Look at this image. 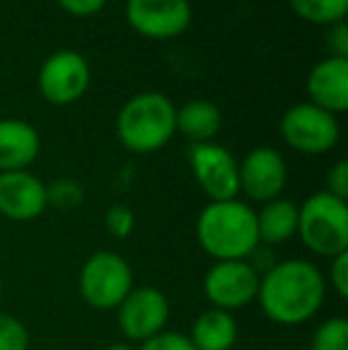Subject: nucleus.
<instances>
[{
    "instance_id": "nucleus-24",
    "label": "nucleus",
    "mask_w": 348,
    "mask_h": 350,
    "mask_svg": "<svg viewBox=\"0 0 348 350\" xmlns=\"http://www.w3.org/2000/svg\"><path fill=\"white\" fill-rule=\"evenodd\" d=\"M139 350H196L193 343L189 341L186 334H179V332H160L158 336L148 338V341L141 343Z\"/></svg>"
},
{
    "instance_id": "nucleus-17",
    "label": "nucleus",
    "mask_w": 348,
    "mask_h": 350,
    "mask_svg": "<svg viewBox=\"0 0 348 350\" xmlns=\"http://www.w3.org/2000/svg\"><path fill=\"white\" fill-rule=\"evenodd\" d=\"M222 129V112L210 100H189L176 110V131L191 143H210Z\"/></svg>"
},
{
    "instance_id": "nucleus-27",
    "label": "nucleus",
    "mask_w": 348,
    "mask_h": 350,
    "mask_svg": "<svg viewBox=\"0 0 348 350\" xmlns=\"http://www.w3.org/2000/svg\"><path fill=\"white\" fill-rule=\"evenodd\" d=\"M327 46H330V51L334 57H346L348 60V24H346V19H341V22H336V24H330Z\"/></svg>"
},
{
    "instance_id": "nucleus-13",
    "label": "nucleus",
    "mask_w": 348,
    "mask_h": 350,
    "mask_svg": "<svg viewBox=\"0 0 348 350\" xmlns=\"http://www.w3.org/2000/svg\"><path fill=\"white\" fill-rule=\"evenodd\" d=\"M48 208L46 184L31 172H0V215L12 221H31Z\"/></svg>"
},
{
    "instance_id": "nucleus-8",
    "label": "nucleus",
    "mask_w": 348,
    "mask_h": 350,
    "mask_svg": "<svg viewBox=\"0 0 348 350\" xmlns=\"http://www.w3.org/2000/svg\"><path fill=\"white\" fill-rule=\"evenodd\" d=\"M260 274L248 260H222L208 269L203 279V293L215 310H241L258 298Z\"/></svg>"
},
{
    "instance_id": "nucleus-28",
    "label": "nucleus",
    "mask_w": 348,
    "mask_h": 350,
    "mask_svg": "<svg viewBox=\"0 0 348 350\" xmlns=\"http://www.w3.org/2000/svg\"><path fill=\"white\" fill-rule=\"evenodd\" d=\"M62 10L72 17H93L107 5V0H57Z\"/></svg>"
},
{
    "instance_id": "nucleus-26",
    "label": "nucleus",
    "mask_w": 348,
    "mask_h": 350,
    "mask_svg": "<svg viewBox=\"0 0 348 350\" xmlns=\"http://www.w3.org/2000/svg\"><path fill=\"white\" fill-rule=\"evenodd\" d=\"M330 286L336 291L339 298H348V250L336 258H332L330 265Z\"/></svg>"
},
{
    "instance_id": "nucleus-6",
    "label": "nucleus",
    "mask_w": 348,
    "mask_h": 350,
    "mask_svg": "<svg viewBox=\"0 0 348 350\" xmlns=\"http://www.w3.org/2000/svg\"><path fill=\"white\" fill-rule=\"evenodd\" d=\"M279 131L284 143L303 155H325L334 150L341 134L336 117L308 100L296 103L284 112Z\"/></svg>"
},
{
    "instance_id": "nucleus-19",
    "label": "nucleus",
    "mask_w": 348,
    "mask_h": 350,
    "mask_svg": "<svg viewBox=\"0 0 348 350\" xmlns=\"http://www.w3.org/2000/svg\"><path fill=\"white\" fill-rule=\"evenodd\" d=\"M289 5L298 17L317 27L341 22L348 12V0H289Z\"/></svg>"
},
{
    "instance_id": "nucleus-4",
    "label": "nucleus",
    "mask_w": 348,
    "mask_h": 350,
    "mask_svg": "<svg viewBox=\"0 0 348 350\" xmlns=\"http://www.w3.org/2000/svg\"><path fill=\"white\" fill-rule=\"evenodd\" d=\"M303 245L320 258H336L348 250V203L317 191L298 205V229Z\"/></svg>"
},
{
    "instance_id": "nucleus-16",
    "label": "nucleus",
    "mask_w": 348,
    "mask_h": 350,
    "mask_svg": "<svg viewBox=\"0 0 348 350\" xmlns=\"http://www.w3.org/2000/svg\"><path fill=\"white\" fill-rule=\"evenodd\" d=\"M239 338V324L232 312L205 310L191 324L189 341L196 350H232Z\"/></svg>"
},
{
    "instance_id": "nucleus-25",
    "label": "nucleus",
    "mask_w": 348,
    "mask_h": 350,
    "mask_svg": "<svg viewBox=\"0 0 348 350\" xmlns=\"http://www.w3.org/2000/svg\"><path fill=\"white\" fill-rule=\"evenodd\" d=\"M327 193L339 200H348V162L339 160L327 172Z\"/></svg>"
},
{
    "instance_id": "nucleus-5",
    "label": "nucleus",
    "mask_w": 348,
    "mask_h": 350,
    "mask_svg": "<svg viewBox=\"0 0 348 350\" xmlns=\"http://www.w3.org/2000/svg\"><path fill=\"white\" fill-rule=\"evenodd\" d=\"M134 288L131 267L120 253L98 250L79 272V293L93 310H117Z\"/></svg>"
},
{
    "instance_id": "nucleus-18",
    "label": "nucleus",
    "mask_w": 348,
    "mask_h": 350,
    "mask_svg": "<svg viewBox=\"0 0 348 350\" xmlns=\"http://www.w3.org/2000/svg\"><path fill=\"white\" fill-rule=\"evenodd\" d=\"M256 226L260 243H286L291 236H296L298 205L286 198H274L269 203H263V210L256 212Z\"/></svg>"
},
{
    "instance_id": "nucleus-3",
    "label": "nucleus",
    "mask_w": 348,
    "mask_h": 350,
    "mask_svg": "<svg viewBox=\"0 0 348 350\" xmlns=\"http://www.w3.org/2000/svg\"><path fill=\"white\" fill-rule=\"evenodd\" d=\"M176 134V107L168 96L146 91L129 98L117 115V139L131 152H155Z\"/></svg>"
},
{
    "instance_id": "nucleus-12",
    "label": "nucleus",
    "mask_w": 348,
    "mask_h": 350,
    "mask_svg": "<svg viewBox=\"0 0 348 350\" xmlns=\"http://www.w3.org/2000/svg\"><path fill=\"white\" fill-rule=\"evenodd\" d=\"M286 186V162L274 148H253L239 162V193L256 203H269L279 198Z\"/></svg>"
},
{
    "instance_id": "nucleus-30",
    "label": "nucleus",
    "mask_w": 348,
    "mask_h": 350,
    "mask_svg": "<svg viewBox=\"0 0 348 350\" xmlns=\"http://www.w3.org/2000/svg\"><path fill=\"white\" fill-rule=\"evenodd\" d=\"M0 298H3V279H0Z\"/></svg>"
},
{
    "instance_id": "nucleus-10",
    "label": "nucleus",
    "mask_w": 348,
    "mask_h": 350,
    "mask_svg": "<svg viewBox=\"0 0 348 350\" xmlns=\"http://www.w3.org/2000/svg\"><path fill=\"white\" fill-rule=\"evenodd\" d=\"M91 67L77 51H55L38 70V91L51 105H72L88 91Z\"/></svg>"
},
{
    "instance_id": "nucleus-15",
    "label": "nucleus",
    "mask_w": 348,
    "mask_h": 350,
    "mask_svg": "<svg viewBox=\"0 0 348 350\" xmlns=\"http://www.w3.org/2000/svg\"><path fill=\"white\" fill-rule=\"evenodd\" d=\"M41 150V136L24 120H0V172L27 170Z\"/></svg>"
},
{
    "instance_id": "nucleus-23",
    "label": "nucleus",
    "mask_w": 348,
    "mask_h": 350,
    "mask_svg": "<svg viewBox=\"0 0 348 350\" xmlns=\"http://www.w3.org/2000/svg\"><path fill=\"white\" fill-rule=\"evenodd\" d=\"M134 224H136L134 212H131V208H126V205L117 203L105 212V226L115 239L120 241L129 239V234L134 231Z\"/></svg>"
},
{
    "instance_id": "nucleus-21",
    "label": "nucleus",
    "mask_w": 348,
    "mask_h": 350,
    "mask_svg": "<svg viewBox=\"0 0 348 350\" xmlns=\"http://www.w3.org/2000/svg\"><path fill=\"white\" fill-rule=\"evenodd\" d=\"M46 200L57 210H75L84 203V186L75 179H55L46 186Z\"/></svg>"
},
{
    "instance_id": "nucleus-9",
    "label": "nucleus",
    "mask_w": 348,
    "mask_h": 350,
    "mask_svg": "<svg viewBox=\"0 0 348 350\" xmlns=\"http://www.w3.org/2000/svg\"><path fill=\"white\" fill-rule=\"evenodd\" d=\"M170 319V300L155 286H134L117 308V324L126 341L144 343L165 332Z\"/></svg>"
},
{
    "instance_id": "nucleus-14",
    "label": "nucleus",
    "mask_w": 348,
    "mask_h": 350,
    "mask_svg": "<svg viewBox=\"0 0 348 350\" xmlns=\"http://www.w3.org/2000/svg\"><path fill=\"white\" fill-rule=\"evenodd\" d=\"M308 98L312 105L341 115L348 110V60L346 57H325L308 74Z\"/></svg>"
},
{
    "instance_id": "nucleus-1",
    "label": "nucleus",
    "mask_w": 348,
    "mask_h": 350,
    "mask_svg": "<svg viewBox=\"0 0 348 350\" xmlns=\"http://www.w3.org/2000/svg\"><path fill=\"white\" fill-rule=\"evenodd\" d=\"M327 295V279L317 265L293 258L274 262L263 272L258 303L263 314L282 327H298L320 312Z\"/></svg>"
},
{
    "instance_id": "nucleus-22",
    "label": "nucleus",
    "mask_w": 348,
    "mask_h": 350,
    "mask_svg": "<svg viewBox=\"0 0 348 350\" xmlns=\"http://www.w3.org/2000/svg\"><path fill=\"white\" fill-rule=\"evenodd\" d=\"M29 329L14 314L0 312V350H29Z\"/></svg>"
},
{
    "instance_id": "nucleus-11",
    "label": "nucleus",
    "mask_w": 348,
    "mask_h": 350,
    "mask_svg": "<svg viewBox=\"0 0 348 350\" xmlns=\"http://www.w3.org/2000/svg\"><path fill=\"white\" fill-rule=\"evenodd\" d=\"M126 22L136 33L150 41H170L189 29V0H126Z\"/></svg>"
},
{
    "instance_id": "nucleus-7",
    "label": "nucleus",
    "mask_w": 348,
    "mask_h": 350,
    "mask_svg": "<svg viewBox=\"0 0 348 350\" xmlns=\"http://www.w3.org/2000/svg\"><path fill=\"white\" fill-rule=\"evenodd\" d=\"M189 167L196 184L200 186L210 203L215 200H232L239 196V162L219 143H191Z\"/></svg>"
},
{
    "instance_id": "nucleus-2",
    "label": "nucleus",
    "mask_w": 348,
    "mask_h": 350,
    "mask_svg": "<svg viewBox=\"0 0 348 350\" xmlns=\"http://www.w3.org/2000/svg\"><path fill=\"white\" fill-rule=\"evenodd\" d=\"M198 245L215 260H248L260 245L256 210L239 198L215 200L196 219Z\"/></svg>"
},
{
    "instance_id": "nucleus-20",
    "label": "nucleus",
    "mask_w": 348,
    "mask_h": 350,
    "mask_svg": "<svg viewBox=\"0 0 348 350\" xmlns=\"http://www.w3.org/2000/svg\"><path fill=\"white\" fill-rule=\"evenodd\" d=\"M310 350H348V319H325L312 334Z\"/></svg>"
},
{
    "instance_id": "nucleus-29",
    "label": "nucleus",
    "mask_w": 348,
    "mask_h": 350,
    "mask_svg": "<svg viewBox=\"0 0 348 350\" xmlns=\"http://www.w3.org/2000/svg\"><path fill=\"white\" fill-rule=\"evenodd\" d=\"M105 350H139V348H134L131 343H126V341H120V343H110Z\"/></svg>"
}]
</instances>
